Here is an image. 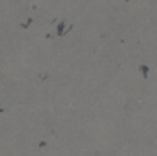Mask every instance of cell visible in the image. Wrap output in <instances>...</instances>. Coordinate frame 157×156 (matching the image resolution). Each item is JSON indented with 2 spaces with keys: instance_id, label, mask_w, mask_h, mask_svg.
<instances>
[{
  "instance_id": "obj_1",
  "label": "cell",
  "mask_w": 157,
  "mask_h": 156,
  "mask_svg": "<svg viewBox=\"0 0 157 156\" xmlns=\"http://www.w3.org/2000/svg\"><path fill=\"white\" fill-rule=\"evenodd\" d=\"M140 70H141V73H143V74H145V77L148 76V66H141Z\"/></svg>"
}]
</instances>
